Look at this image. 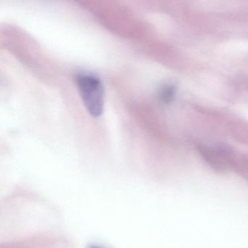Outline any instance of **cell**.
<instances>
[{
    "instance_id": "1",
    "label": "cell",
    "mask_w": 248,
    "mask_h": 248,
    "mask_svg": "<svg viewBox=\"0 0 248 248\" xmlns=\"http://www.w3.org/2000/svg\"><path fill=\"white\" fill-rule=\"evenodd\" d=\"M77 84L86 109L93 117L101 116L104 107V90L98 77L89 74L77 76Z\"/></svg>"
},
{
    "instance_id": "2",
    "label": "cell",
    "mask_w": 248,
    "mask_h": 248,
    "mask_svg": "<svg viewBox=\"0 0 248 248\" xmlns=\"http://www.w3.org/2000/svg\"><path fill=\"white\" fill-rule=\"evenodd\" d=\"M174 88L171 86H166L162 90L160 93V99L164 103H168L173 99L174 96Z\"/></svg>"
}]
</instances>
